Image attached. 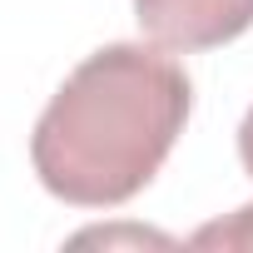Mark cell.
<instances>
[{"label": "cell", "mask_w": 253, "mask_h": 253, "mask_svg": "<svg viewBox=\"0 0 253 253\" xmlns=\"http://www.w3.org/2000/svg\"><path fill=\"white\" fill-rule=\"evenodd\" d=\"M194 109V84L164 45L114 40L84 55L30 134L40 184L75 209L129 204L169 159Z\"/></svg>", "instance_id": "obj_1"}, {"label": "cell", "mask_w": 253, "mask_h": 253, "mask_svg": "<svg viewBox=\"0 0 253 253\" xmlns=\"http://www.w3.org/2000/svg\"><path fill=\"white\" fill-rule=\"evenodd\" d=\"M134 20L164 50H218L253 25V0H134Z\"/></svg>", "instance_id": "obj_2"}, {"label": "cell", "mask_w": 253, "mask_h": 253, "mask_svg": "<svg viewBox=\"0 0 253 253\" xmlns=\"http://www.w3.org/2000/svg\"><path fill=\"white\" fill-rule=\"evenodd\" d=\"M189 243H194V248H253V204L233 209L228 218L204 223V228H199Z\"/></svg>", "instance_id": "obj_3"}, {"label": "cell", "mask_w": 253, "mask_h": 253, "mask_svg": "<svg viewBox=\"0 0 253 253\" xmlns=\"http://www.w3.org/2000/svg\"><path fill=\"white\" fill-rule=\"evenodd\" d=\"M238 164H243V174L253 179V104H248V114H243V124H238Z\"/></svg>", "instance_id": "obj_4"}]
</instances>
